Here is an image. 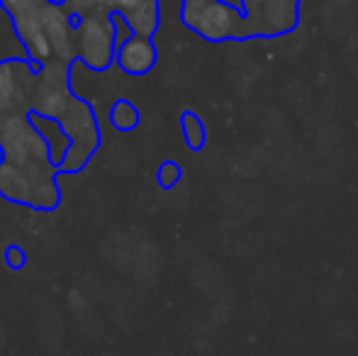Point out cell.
Returning <instances> with one entry per match:
<instances>
[{
    "mask_svg": "<svg viewBox=\"0 0 358 356\" xmlns=\"http://www.w3.org/2000/svg\"><path fill=\"white\" fill-rule=\"evenodd\" d=\"M29 62H0V195L32 210L62 205L59 173H78L100 149L98 115L78 95L22 103Z\"/></svg>",
    "mask_w": 358,
    "mask_h": 356,
    "instance_id": "1",
    "label": "cell"
},
{
    "mask_svg": "<svg viewBox=\"0 0 358 356\" xmlns=\"http://www.w3.org/2000/svg\"><path fill=\"white\" fill-rule=\"evenodd\" d=\"M0 8L8 13L20 44L34 62H78V34L80 15L71 13L64 3L49 0H0Z\"/></svg>",
    "mask_w": 358,
    "mask_h": 356,
    "instance_id": "2",
    "label": "cell"
},
{
    "mask_svg": "<svg viewBox=\"0 0 358 356\" xmlns=\"http://www.w3.org/2000/svg\"><path fill=\"white\" fill-rule=\"evenodd\" d=\"M5 264H8V269H13V271L24 269V264H27L24 249L20 247V244H8V247H5Z\"/></svg>",
    "mask_w": 358,
    "mask_h": 356,
    "instance_id": "6",
    "label": "cell"
},
{
    "mask_svg": "<svg viewBox=\"0 0 358 356\" xmlns=\"http://www.w3.org/2000/svg\"><path fill=\"white\" fill-rule=\"evenodd\" d=\"M110 122H113V127L120 129V132H132V129L139 127V110L134 108L129 100L120 98L117 103L113 105V110H110Z\"/></svg>",
    "mask_w": 358,
    "mask_h": 356,
    "instance_id": "4",
    "label": "cell"
},
{
    "mask_svg": "<svg viewBox=\"0 0 358 356\" xmlns=\"http://www.w3.org/2000/svg\"><path fill=\"white\" fill-rule=\"evenodd\" d=\"M178 178H180L178 164L166 162L164 166L159 169V185H161V188H173V185L178 183Z\"/></svg>",
    "mask_w": 358,
    "mask_h": 356,
    "instance_id": "7",
    "label": "cell"
},
{
    "mask_svg": "<svg viewBox=\"0 0 358 356\" xmlns=\"http://www.w3.org/2000/svg\"><path fill=\"white\" fill-rule=\"evenodd\" d=\"M115 64L129 76H142V73L151 71L156 64V49L151 44L149 34H129L115 52Z\"/></svg>",
    "mask_w": 358,
    "mask_h": 356,
    "instance_id": "3",
    "label": "cell"
},
{
    "mask_svg": "<svg viewBox=\"0 0 358 356\" xmlns=\"http://www.w3.org/2000/svg\"><path fill=\"white\" fill-rule=\"evenodd\" d=\"M183 132H185V139H188V147L190 149H200L205 142V132H203V124L200 120L195 118L193 113H185L183 115Z\"/></svg>",
    "mask_w": 358,
    "mask_h": 356,
    "instance_id": "5",
    "label": "cell"
}]
</instances>
